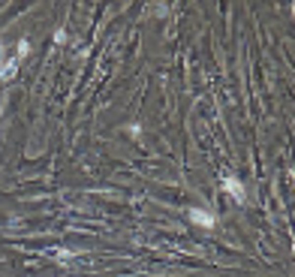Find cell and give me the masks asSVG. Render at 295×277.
<instances>
[{
  "mask_svg": "<svg viewBox=\"0 0 295 277\" xmlns=\"http://www.w3.org/2000/svg\"><path fill=\"white\" fill-rule=\"evenodd\" d=\"M190 223H196L199 229H214V226H217V214H211L205 208H190Z\"/></svg>",
  "mask_w": 295,
  "mask_h": 277,
  "instance_id": "obj_1",
  "label": "cell"
},
{
  "mask_svg": "<svg viewBox=\"0 0 295 277\" xmlns=\"http://www.w3.org/2000/svg\"><path fill=\"white\" fill-rule=\"evenodd\" d=\"M223 190H226L232 199H238V202H244V199H247V187H244L235 175H226V178H223Z\"/></svg>",
  "mask_w": 295,
  "mask_h": 277,
  "instance_id": "obj_2",
  "label": "cell"
},
{
  "mask_svg": "<svg viewBox=\"0 0 295 277\" xmlns=\"http://www.w3.org/2000/svg\"><path fill=\"white\" fill-rule=\"evenodd\" d=\"M28 52H30V42H28V39H21V42H18V58H24Z\"/></svg>",
  "mask_w": 295,
  "mask_h": 277,
  "instance_id": "obj_3",
  "label": "cell"
},
{
  "mask_svg": "<svg viewBox=\"0 0 295 277\" xmlns=\"http://www.w3.org/2000/svg\"><path fill=\"white\" fill-rule=\"evenodd\" d=\"M0 61H3V42H0Z\"/></svg>",
  "mask_w": 295,
  "mask_h": 277,
  "instance_id": "obj_4",
  "label": "cell"
}]
</instances>
